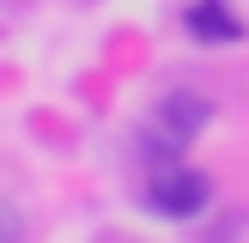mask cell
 <instances>
[{"label":"cell","instance_id":"6da1fadb","mask_svg":"<svg viewBox=\"0 0 249 243\" xmlns=\"http://www.w3.org/2000/svg\"><path fill=\"white\" fill-rule=\"evenodd\" d=\"M146 201H152V213H164V219H195V213H207V201H213V182H207L201 170H189V164H164L152 182H146Z\"/></svg>","mask_w":249,"mask_h":243},{"label":"cell","instance_id":"7a4b0ae2","mask_svg":"<svg viewBox=\"0 0 249 243\" xmlns=\"http://www.w3.org/2000/svg\"><path fill=\"white\" fill-rule=\"evenodd\" d=\"M182 24H189L195 43H213V49L243 43V18H237V6H231V0H189Z\"/></svg>","mask_w":249,"mask_h":243},{"label":"cell","instance_id":"3957f363","mask_svg":"<svg viewBox=\"0 0 249 243\" xmlns=\"http://www.w3.org/2000/svg\"><path fill=\"white\" fill-rule=\"evenodd\" d=\"M207 122H213V104H207L201 91H170L164 104H158V128H164L170 140H195Z\"/></svg>","mask_w":249,"mask_h":243},{"label":"cell","instance_id":"277c9868","mask_svg":"<svg viewBox=\"0 0 249 243\" xmlns=\"http://www.w3.org/2000/svg\"><path fill=\"white\" fill-rule=\"evenodd\" d=\"M0 243H24V213L0 194Z\"/></svg>","mask_w":249,"mask_h":243}]
</instances>
